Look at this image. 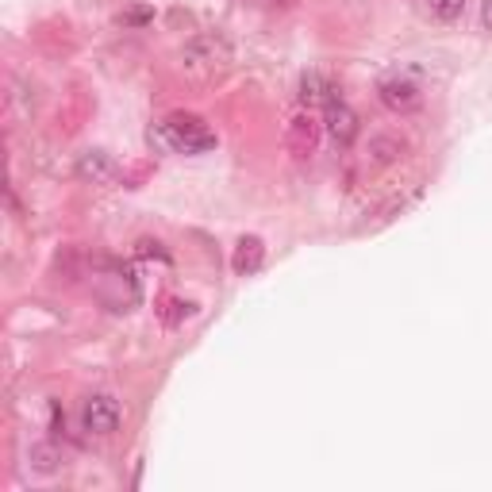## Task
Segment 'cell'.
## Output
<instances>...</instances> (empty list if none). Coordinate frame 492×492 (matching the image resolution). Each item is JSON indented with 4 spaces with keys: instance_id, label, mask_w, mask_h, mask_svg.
Listing matches in <instances>:
<instances>
[{
    "instance_id": "obj_1",
    "label": "cell",
    "mask_w": 492,
    "mask_h": 492,
    "mask_svg": "<svg viewBox=\"0 0 492 492\" xmlns=\"http://www.w3.org/2000/svg\"><path fill=\"white\" fill-rule=\"evenodd\" d=\"M150 143H158L174 154H204L215 147V131L200 116L189 112H169L150 128Z\"/></svg>"
},
{
    "instance_id": "obj_2",
    "label": "cell",
    "mask_w": 492,
    "mask_h": 492,
    "mask_svg": "<svg viewBox=\"0 0 492 492\" xmlns=\"http://www.w3.org/2000/svg\"><path fill=\"white\" fill-rule=\"evenodd\" d=\"M181 58L189 70H220L231 62V43L220 35V31H200V35H193L189 43H184Z\"/></svg>"
},
{
    "instance_id": "obj_3",
    "label": "cell",
    "mask_w": 492,
    "mask_h": 492,
    "mask_svg": "<svg viewBox=\"0 0 492 492\" xmlns=\"http://www.w3.org/2000/svg\"><path fill=\"white\" fill-rule=\"evenodd\" d=\"M119 420H123V412L112 396H89L85 404H81V430H89V435H97V439H108V435H116L119 430Z\"/></svg>"
},
{
    "instance_id": "obj_4",
    "label": "cell",
    "mask_w": 492,
    "mask_h": 492,
    "mask_svg": "<svg viewBox=\"0 0 492 492\" xmlns=\"http://www.w3.org/2000/svg\"><path fill=\"white\" fill-rule=\"evenodd\" d=\"M319 108H323V128H327V135L338 147H350L358 138V116H354V108L338 97V89H331V97Z\"/></svg>"
},
{
    "instance_id": "obj_5",
    "label": "cell",
    "mask_w": 492,
    "mask_h": 492,
    "mask_svg": "<svg viewBox=\"0 0 492 492\" xmlns=\"http://www.w3.org/2000/svg\"><path fill=\"white\" fill-rule=\"evenodd\" d=\"M377 97H381V104L389 108V112H415V108L423 104V92H420V85L412 81V77H400V73H393V77H381L377 81Z\"/></svg>"
},
{
    "instance_id": "obj_6",
    "label": "cell",
    "mask_w": 492,
    "mask_h": 492,
    "mask_svg": "<svg viewBox=\"0 0 492 492\" xmlns=\"http://www.w3.org/2000/svg\"><path fill=\"white\" fill-rule=\"evenodd\" d=\"M319 128H323V123L312 112H297L289 119V147L297 150L300 158H312L316 143H319Z\"/></svg>"
},
{
    "instance_id": "obj_7",
    "label": "cell",
    "mask_w": 492,
    "mask_h": 492,
    "mask_svg": "<svg viewBox=\"0 0 492 492\" xmlns=\"http://www.w3.org/2000/svg\"><path fill=\"white\" fill-rule=\"evenodd\" d=\"M77 174H81L85 181H92V184H100V181L116 177V162L108 158L104 150H85L81 158H77Z\"/></svg>"
},
{
    "instance_id": "obj_8",
    "label": "cell",
    "mask_w": 492,
    "mask_h": 492,
    "mask_svg": "<svg viewBox=\"0 0 492 492\" xmlns=\"http://www.w3.org/2000/svg\"><path fill=\"white\" fill-rule=\"evenodd\" d=\"M261 258H266V246H261V239L246 235V239H239L235 258H231V266H235V273H239V277H251V273H258V270H261Z\"/></svg>"
},
{
    "instance_id": "obj_9",
    "label": "cell",
    "mask_w": 492,
    "mask_h": 492,
    "mask_svg": "<svg viewBox=\"0 0 492 492\" xmlns=\"http://www.w3.org/2000/svg\"><path fill=\"white\" fill-rule=\"evenodd\" d=\"M27 466H31V473H39V477H54L62 469V450L54 446V439L31 446V450H27Z\"/></svg>"
},
{
    "instance_id": "obj_10",
    "label": "cell",
    "mask_w": 492,
    "mask_h": 492,
    "mask_svg": "<svg viewBox=\"0 0 492 492\" xmlns=\"http://www.w3.org/2000/svg\"><path fill=\"white\" fill-rule=\"evenodd\" d=\"M400 154H404V143H400L396 135H374V138H369V158H374L377 166L396 162Z\"/></svg>"
},
{
    "instance_id": "obj_11",
    "label": "cell",
    "mask_w": 492,
    "mask_h": 492,
    "mask_svg": "<svg viewBox=\"0 0 492 492\" xmlns=\"http://www.w3.org/2000/svg\"><path fill=\"white\" fill-rule=\"evenodd\" d=\"M331 89H335V85H331L323 73H304V77H300V97H304V104H323V100L331 97Z\"/></svg>"
},
{
    "instance_id": "obj_12",
    "label": "cell",
    "mask_w": 492,
    "mask_h": 492,
    "mask_svg": "<svg viewBox=\"0 0 492 492\" xmlns=\"http://www.w3.org/2000/svg\"><path fill=\"white\" fill-rule=\"evenodd\" d=\"M423 8L430 20L454 24V20H461V12H466V0H423Z\"/></svg>"
},
{
    "instance_id": "obj_13",
    "label": "cell",
    "mask_w": 492,
    "mask_h": 492,
    "mask_svg": "<svg viewBox=\"0 0 492 492\" xmlns=\"http://www.w3.org/2000/svg\"><path fill=\"white\" fill-rule=\"evenodd\" d=\"M481 24L485 31H492V0H481Z\"/></svg>"
},
{
    "instance_id": "obj_14",
    "label": "cell",
    "mask_w": 492,
    "mask_h": 492,
    "mask_svg": "<svg viewBox=\"0 0 492 492\" xmlns=\"http://www.w3.org/2000/svg\"><path fill=\"white\" fill-rule=\"evenodd\" d=\"M270 5H273V8H289V5H292V0H270Z\"/></svg>"
}]
</instances>
